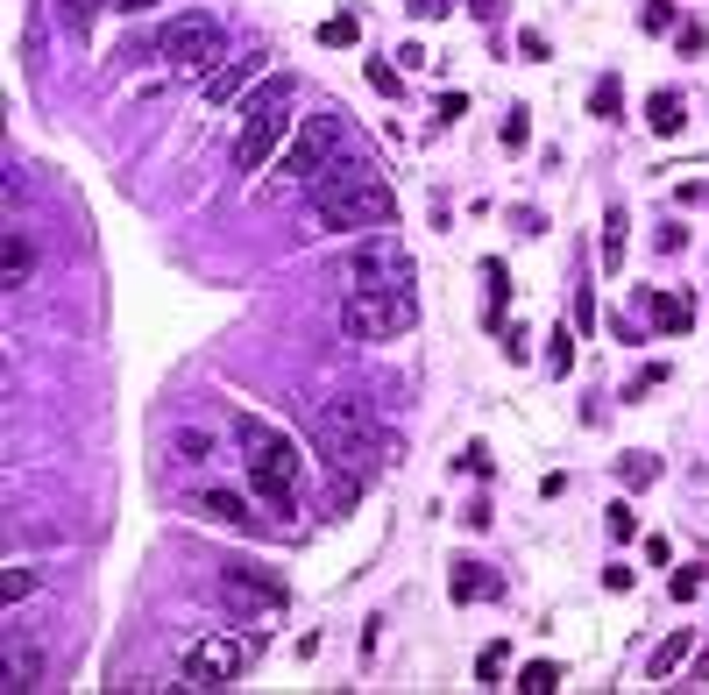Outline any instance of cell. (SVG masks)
Here are the masks:
<instances>
[{"mask_svg": "<svg viewBox=\"0 0 709 695\" xmlns=\"http://www.w3.org/2000/svg\"><path fill=\"white\" fill-rule=\"evenodd\" d=\"M476 596H497V575L483 561H454V603H476Z\"/></svg>", "mask_w": 709, "mask_h": 695, "instance_id": "2e32d148", "label": "cell"}, {"mask_svg": "<svg viewBox=\"0 0 709 695\" xmlns=\"http://www.w3.org/2000/svg\"><path fill=\"white\" fill-rule=\"evenodd\" d=\"M256 71H270V57H263V50H242V57H227V64L213 71V79H206V100H213V107H227L234 93H242V86L256 79Z\"/></svg>", "mask_w": 709, "mask_h": 695, "instance_id": "8fae6325", "label": "cell"}, {"mask_svg": "<svg viewBox=\"0 0 709 695\" xmlns=\"http://www.w3.org/2000/svg\"><path fill=\"white\" fill-rule=\"evenodd\" d=\"M341 135H348V128H341V114H305V128H298V142L284 149V164H277V171H291V178L305 185V178H312V171H320L334 149H341Z\"/></svg>", "mask_w": 709, "mask_h": 695, "instance_id": "9c48e42d", "label": "cell"}, {"mask_svg": "<svg viewBox=\"0 0 709 695\" xmlns=\"http://www.w3.org/2000/svg\"><path fill=\"white\" fill-rule=\"evenodd\" d=\"M468 15H476V22H497V15H504V0H468Z\"/></svg>", "mask_w": 709, "mask_h": 695, "instance_id": "e575fe53", "label": "cell"}, {"mask_svg": "<svg viewBox=\"0 0 709 695\" xmlns=\"http://www.w3.org/2000/svg\"><path fill=\"white\" fill-rule=\"evenodd\" d=\"M320 43L348 50V43H355V15H327V22H320Z\"/></svg>", "mask_w": 709, "mask_h": 695, "instance_id": "83f0119b", "label": "cell"}, {"mask_svg": "<svg viewBox=\"0 0 709 695\" xmlns=\"http://www.w3.org/2000/svg\"><path fill=\"white\" fill-rule=\"evenodd\" d=\"M639 532V518H632V504H610V539H632Z\"/></svg>", "mask_w": 709, "mask_h": 695, "instance_id": "1f68e13d", "label": "cell"}, {"mask_svg": "<svg viewBox=\"0 0 709 695\" xmlns=\"http://www.w3.org/2000/svg\"><path fill=\"white\" fill-rule=\"evenodd\" d=\"M305 433H312V447L327 454V469L355 476V483H376L390 461H398V440L376 426V412L362 398H312L305 405Z\"/></svg>", "mask_w": 709, "mask_h": 695, "instance_id": "6da1fadb", "label": "cell"}, {"mask_svg": "<svg viewBox=\"0 0 709 695\" xmlns=\"http://www.w3.org/2000/svg\"><path fill=\"white\" fill-rule=\"evenodd\" d=\"M617 107H624V86H617V79H603V86L589 93V114H596V121H617Z\"/></svg>", "mask_w": 709, "mask_h": 695, "instance_id": "cb8c5ba5", "label": "cell"}, {"mask_svg": "<svg viewBox=\"0 0 709 695\" xmlns=\"http://www.w3.org/2000/svg\"><path fill=\"white\" fill-rule=\"evenodd\" d=\"M341 327L355 334V341H398V334H412L419 327V298H412V284H341Z\"/></svg>", "mask_w": 709, "mask_h": 695, "instance_id": "277c9868", "label": "cell"}, {"mask_svg": "<svg viewBox=\"0 0 709 695\" xmlns=\"http://www.w3.org/2000/svg\"><path fill=\"white\" fill-rule=\"evenodd\" d=\"M525 135H532V121H525V107H511L504 114V149H525Z\"/></svg>", "mask_w": 709, "mask_h": 695, "instance_id": "f1b7e54d", "label": "cell"}, {"mask_svg": "<svg viewBox=\"0 0 709 695\" xmlns=\"http://www.w3.org/2000/svg\"><path fill=\"white\" fill-rule=\"evenodd\" d=\"M660 383H667V362H646V369H639L632 383H624V398H632V405H639L646 391H660Z\"/></svg>", "mask_w": 709, "mask_h": 695, "instance_id": "484cf974", "label": "cell"}, {"mask_svg": "<svg viewBox=\"0 0 709 695\" xmlns=\"http://www.w3.org/2000/svg\"><path fill=\"white\" fill-rule=\"evenodd\" d=\"M0 688H15V695H22V688H43V653L22 646L15 632H8V660H0Z\"/></svg>", "mask_w": 709, "mask_h": 695, "instance_id": "7c38bea8", "label": "cell"}, {"mask_svg": "<svg viewBox=\"0 0 709 695\" xmlns=\"http://www.w3.org/2000/svg\"><path fill=\"white\" fill-rule=\"evenodd\" d=\"M546 362H554V376H568L575 369V348H568V334L554 327V348H546Z\"/></svg>", "mask_w": 709, "mask_h": 695, "instance_id": "f546056e", "label": "cell"}, {"mask_svg": "<svg viewBox=\"0 0 709 695\" xmlns=\"http://www.w3.org/2000/svg\"><path fill=\"white\" fill-rule=\"evenodd\" d=\"M348 277H355V284H412V263H405V249L390 242V235H369V242L348 256Z\"/></svg>", "mask_w": 709, "mask_h": 695, "instance_id": "30bf717a", "label": "cell"}, {"mask_svg": "<svg viewBox=\"0 0 709 695\" xmlns=\"http://www.w3.org/2000/svg\"><path fill=\"white\" fill-rule=\"evenodd\" d=\"M681 660H688V632H667V646L653 653V681H674V674H681Z\"/></svg>", "mask_w": 709, "mask_h": 695, "instance_id": "d6986e66", "label": "cell"}, {"mask_svg": "<svg viewBox=\"0 0 709 695\" xmlns=\"http://www.w3.org/2000/svg\"><path fill=\"white\" fill-rule=\"evenodd\" d=\"M646 320H653L660 334H688V327H695V305H688L681 291H646Z\"/></svg>", "mask_w": 709, "mask_h": 695, "instance_id": "5bb4252c", "label": "cell"}, {"mask_svg": "<svg viewBox=\"0 0 709 695\" xmlns=\"http://www.w3.org/2000/svg\"><path fill=\"white\" fill-rule=\"evenodd\" d=\"M646 121H653V135H681L688 128V100L681 93H653L646 100Z\"/></svg>", "mask_w": 709, "mask_h": 695, "instance_id": "9a60e30c", "label": "cell"}, {"mask_svg": "<svg viewBox=\"0 0 709 695\" xmlns=\"http://www.w3.org/2000/svg\"><path fill=\"white\" fill-rule=\"evenodd\" d=\"M93 15H100V0H64V22H71V36H93Z\"/></svg>", "mask_w": 709, "mask_h": 695, "instance_id": "4316f807", "label": "cell"}, {"mask_svg": "<svg viewBox=\"0 0 709 695\" xmlns=\"http://www.w3.org/2000/svg\"><path fill=\"white\" fill-rule=\"evenodd\" d=\"M249 667V639H234V632H206L185 646V688H234Z\"/></svg>", "mask_w": 709, "mask_h": 695, "instance_id": "52a82bcc", "label": "cell"}, {"mask_svg": "<svg viewBox=\"0 0 709 695\" xmlns=\"http://www.w3.org/2000/svg\"><path fill=\"white\" fill-rule=\"evenodd\" d=\"M653 242H660V256H674V249H688V227H660Z\"/></svg>", "mask_w": 709, "mask_h": 695, "instance_id": "d6a6232c", "label": "cell"}, {"mask_svg": "<svg viewBox=\"0 0 709 695\" xmlns=\"http://www.w3.org/2000/svg\"><path fill=\"white\" fill-rule=\"evenodd\" d=\"M156 57H171L178 71H192V79L206 86L213 71L227 64V29L213 22V15H199V8H185V15H171L164 29H156Z\"/></svg>", "mask_w": 709, "mask_h": 695, "instance_id": "8992f818", "label": "cell"}, {"mask_svg": "<svg viewBox=\"0 0 709 695\" xmlns=\"http://www.w3.org/2000/svg\"><path fill=\"white\" fill-rule=\"evenodd\" d=\"M206 454H213V440H206L199 426H178V433H171V461H206Z\"/></svg>", "mask_w": 709, "mask_h": 695, "instance_id": "44dd1931", "label": "cell"}, {"mask_svg": "<svg viewBox=\"0 0 709 695\" xmlns=\"http://www.w3.org/2000/svg\"><path fill=\"white\" fill-rule=\"evenodd\" d=\"M291 79H270V86H256L249 100H242V135H234V164L242 171H263L270 157H277V142L298 128V114H291Z\"/></svg>", "mask_w": 709, "mask_h": 695, "instance_id": "5b68a950", "label": "cell"}, {"mask_svg": "<svg viewBox=\"0 0 709 695\" xmlns=\"http://www.w3.org/2000/svg\"><path fill=\"white\" fill-rule=\"evenodd\" d=\"M504 667H511V653H504V639L476 653V681H483V688H497V681H504Z\"/></svg>", "mask_w": 709, "mask_h": 695, "instance_id": "7402d4cb", "label": "cell"}, {"mask_svg": "<svg viewBox=\"0 0 709 695\" xmlns=\"http://www.w3.org/2000/svg\"><path fill=\"white\" fill-rule=\"evenodd\" d=\"M511 688H518V695H554V688H561V667H554V660H532Z\"/></svg>", "mask_w": 709, "mask_h": 695, "instance_id": "ac0fdd59", "label": "cell"}, {"mask_svg": "<svg viewBox=\"0 0 709 695\" xmlns=\"http://www.w3.org/2000/svg\"><path fill=\"white\" fill-rule=\"evenodd\" d=\"M234 440H242V461H249V483L277 504V511H298V447L284 426L256 419V412H234Z\"/></svg>", "mask_w": 709, "mask_h": 695, "instance_id": "3957f363", "label": "cell"}, {"mask_svg": "<svg viewBox=\"0 0 709 695\" xmlns=\"http://www.w3.org/2000/svg\"><path fill=\"white\" fill-rule=\"evenodd\" d=\"M695 681H709V653H702V660H695V667L681 674V688H695Z\"/></svg>", "mask_w": 709, "mask_h": 695, "instance_id": "d590c367", "label": "cell"}, {"mask_svg": "<svg viewBox=\"0 0 709 695\" xmlns=\"http://www.w3.org/2000/svg\"><path fill=\"white\" fill-rule=\"evenodd\" d=\"M199 518H213V525H234V532H263V518L234 497V490H206L199 497Z\"/></svg>", "mask_w": 709, "mask_h": 695, "instance_id": "4fadbf2b", "label": "cell"}, {"mask_svg": "<svg viewBox=\"0 0 709 695\" xmlns=\"http://www.w3.org/2000/svg\"><path fill=\"white\" fill-rule=\"evenodd\" d=\"M305 213H312V227H327V235H355V227H398V192L383 185L376 164L341 157V164H327V171L305 178Z\"/></svg>", "mask_w": 709, "mask_h": 695, "instance_id": "7a4b0ae2", "label": "cell"}, {"mask_svg": "<svg viewBox=\"0 0 709 695\" xmlns=\"http://www.w3.org/2000/svg\"><path fill=\"white\" fill-rule=\"evenodd\" d=\"M114 8H128V15H142V8H156V0H114Z\"/></svg>", "mask_w": 709, "mask_h": 695, "instance_id": "8d00e7d4", "label": "cell"}, {"mask_svg": "<svg viewBox=\"0 0 709 695\" xmlns=\"http://www.w3.org/2000/svg\"><path fill=\"white\" fill-rule=\"evenodd\" d=\"M0 596H8V603H22V596H36V568H22V561H8V575H0Z\"/></svg>", "mask_w": 709, "mask_h": 695, "instance_id": "603a6c76", "label": "cell"}, {"mask_svg": "<svg viewBox=\"0 0 709 695\" xmlns=\"http://www.w3.org/2000/svg\"><path fill=\"white\" fill-rule=\"evenodd\" d=\"M369 86H376V93H398V86H405V79H398V71H390V64H383V57H369Z\"/></svg>", "mask_w": 709, "mask_h": 695, "instance_id": "4dcf8cb0", "label": "cell"}, {"mask_svg": "<svg viewBox=\"0 0 709 695\" xmlns=\"http://www.w3.org/2000/svg\"><path fill=\"white\" fill-rule=\"evenodd\" d=\"M29 277H36V249H29L22 227H8V291H22Z\"/></svg>", "mask_w": 709, "mask_h": 695, "instance_id": "e0dca14e", "label": "cell"}, {"mask_svg": "<svg viewBox=\"0 0 709 695\" xmlns=\"http://www.w3.org/2000/svg\"><path fill=\"white\" fill-rule=\"evenodd\" d=\"M454 0H412V22H433V15H447Z\"/></svg>", "mask_w": 709, "mask_h": 695, "instance_id": "836d02e7", "label": "cell"}, {"mask_svg": "<svg viewBox=\"0 0 709 695\" xmlns=\"http://www.w3.org/2000/svg\"><path fill=\"white\" fill-rule=\"evenodd\" d=\"M624 227H632V220H624V206H610V213H603V263H610V270L624 263Z\"/></svg>", "mask_w": 709, "mask_h": 695, "instance_id": "ffe728a7", "label": "cell"}, {"mask_svg": "<svg viewBox=\"0 0 709 695\" xmlns=\"http://www.w3.org/2000/svg\"><path fill=\"white\" fill-rule=\"evenodd\" d=\"M220 596H227V610H242V617H270V610L291 603V582L270 575V568H256V561H227L220 568Z\"/></svg>", "mask_w": 709, "mask_h": 695, "instance_id": "ba28073f", "label": "cell"}, {"mask_svg": "<svg viewBox=\"0 0 709 695\" xmlns=\"http://www.w3.org/2000/svg\"><path fill=\"white\" fill-rule=\"evenodd\" d=\"M617 476L639 490V483H653V476H660V461H653V454H624V461H617Z\"/></svg>", "mask_w": 709, "mask_h": 695, "instance_id": "d4e9b609", "label": "cell"}]
</instances>
